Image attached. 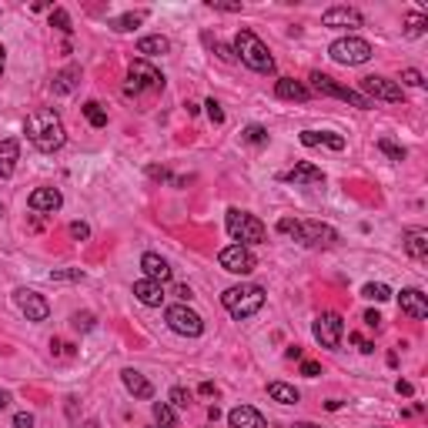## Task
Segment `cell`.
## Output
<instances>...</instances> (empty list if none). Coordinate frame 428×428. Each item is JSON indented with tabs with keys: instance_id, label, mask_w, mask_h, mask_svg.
<instances>
[{
	"instance_id": "1",
	"label": "cell",
	"mask_w": 428,
	"mask_h": 428,
	"mask_svg": "<svg viewBox=\"0 0 428 428\" xmlns=\"http://www.w3.org/2000/svg\"><path fill=\"white\" fill-rule=\"evenodd\" d=\"M24 131H27V138H30V144H34L37 151H44V154L61 151L64 141H67L61 117H57L54 111H34L30 117H27Z\"/></svg>"
},
{
	"instance_id": "2",
	"label": "cell",
	"mask_w": 428,
	"mask_h": 428,
	"mask_svg": "<svg viewBox=\"0 0 428 428\" xmlns=\"http://www.w3.org/2000/svg\"><path fill=\"white\" fill-rule=\"evenodd\" d=\"M221 304L227 308L231 318H251L265 308V288L261 285H234L221 295Z\"/></svg>"
},
{
	"instance_id": "3",
	"label": "cell",
	"mask_w": 428,
	"mask_h": 428,
	"mask_svg": "<svg viewBox=\"0 0 428 428\" xmlns=\"http://www.w3.org/2000/svg\"><path fill=\"white\" fill-rule=\"evenodd\" d=\"M234 54L241 57V64H248V67L258 71V74H275V57L268 54L261 37L251 34V30H238V37H234Z\"/></svg>"
},
{
	"instance_id": "4",
	"label": "cell",
	"mask_w": 428,
	"mask_h": 428,
	"mask_svg": "<svg viewBox=\"0 0 428 428\" xmlns=\"http://www.w3.org/2000/svg\"><path fill=\"white\" fill-rule=\"evenodd\" d=\"M227 234L234 238V244H261L268 238V227L254 218V214L241 211V208H231L227 211Z\"/></svg>"
},
{
	"instance_id": "5",
	"label": "cell",
	"mask_w": 428,
	"mask_h": 428,
	"mask_svg": "<svg viewBox=\"0 0 428 428\" xmlns=\"http://www.w3.org/2000/svg\"><path fill=\"white\" fill-rule=\"evenodd\" d=\"M311 88L318 90V94H325V97H338V101H345V104H352V107H358V111H368V107H375V104L368 101V97H362L358 90H352V88H341L338 81H331L328 74H321V71H311Z\"/></svg>"
},
{
	"instance_id": "6",
	"label": "cell",
	"mask_w": 428,
	"mask_h": 428,
	"mask_svg": "<svg viewBox=\"0 0 428 428\" xmlns=\"http://www.w3.org/2000/svg\"><path fill=\"white\" fill-rule=\"evenodd\" d=\"M331 61L335 64H345V67H358V64H368L371 61V44L362 37H338L331 47Z\"/></svg>"
},
{
	"instance_id": "7",
	"label": "cell",
	"mask_w": 428,
	"mask_h": 428,
	"mask_svg": "<svg viewBox=\"0 0 428 428\" xmlns=\"http://www.w3.org/2000/svg\"><path fill=\"white\" fill-rule=\"evenodd\" d=\"M164 88V77L157 67H151L148 61H134L131 64V74H127V88L124 94L127 97H138L144 90H161Z\"/></svg>"
},
{
	"instance_id": "8",
	"label": "cell",
	"mask_w": 428,
	"mask_h": 428,
	"mask_svg": "<svg viewBox=\"0 0 428 428\" xmlns=\"http://www.w3.org/2000/svg\"><path fill=\"white\" fill-rule=\"evenodd\" d=\"M164 318H167V328L177 331V335H184V338H198V335L204 331L201 315H198V311H191L188 304H171Z\"/></svg>"
},
{
	"instance_id": "9",
	"label": "cell",
	"mask_w": 428,
	"mask_h": 428,
	"mask_svg": "<svg viewBox=\"0 0 428 428\" xmlns=\"http://www.w3.org/2000/svg\"><path fill=\"white\" fill-rule=\"evenodd\" d=\"M362 97L368 101H388V104H398L402 101V88L388 81V77H378V74H368L362 77V90H358Z\"/></svg>"
},
{
	"instance_id": "10",
	"label": "cell",
	"mask_w": 428,
	"mask_h": 428,
	"mask_svg": "<svg viewBox=\"0 0 428 428\" xmlns=\"http://www.w3.org/2000/svg\"><path fill=\"white\" fill-rule=\"evenodd\" d=\"M315 341L321 348H338L341 345V335H345V321H341L338 311H325V315L315 318Z\"/></svg>"
},
{
	"instance_id": "11",
	"label": "cell",
	"mask_w": 428,
	"mask_h": 428,
	"mask_svg": "<svg viewBox=\"0 0 428 428\" xmlns=\"http://www.w3.org/2000/svg\"><path fill=\"white\" fill-rule=\"evenodd\" d=\"M13 304H17V311L27 321H47V315H51V304L44 302V295H37V291H30V288L13 291Z\"/></svg>"
},
{
	"instance_id": "12",
	"label": "cell",
	"mask_w": 428,
	"mask_h": 428,
	"mask_svg": "<svg viewBox=\"0 0 428 428\" xmlns=\"http://www.w3.org/2000/svg\"><path fill=\"white\" fill-rule=\"evenodd\" d=\"M218 261H221V268L231 271V275H251L254 265H258L251 248H244V244H227V248H221Z\"/></svg>"
},
{
	"instance_id": "13",
	"label": "cell",
	"mask_w": 428,
	"mask_h": 428,
	"mask_svg": "<svg viewBox=\"0 0 428 428\" xmlns=\"http://www.w3.org/2000/svg\"><path fill=\"white\" fill-rule=\"evenodd\" d=\"M302 244L308 248H331L335 241H338V231L331 225H321V221H304L302 225Z\"/></svg>"
},
{
	"instance_id": "14",
	"label": "cell",
	"mask_w": 428,
	"mask_h": 428,
	"mask_svg": "<svg viewBox=\"0 0 428 428\" xmlns=\"http://www.w3.org/2000/svg\"><path fill=\"white\" fill-rule=\"evenodd\" d=\"M398 308H402V315L415 318V321H425L428 318V302L418 288H405L402 298H398Z\"/></svg>"
},
{
	"instance_id": "15",
	"label": "cell",
	"mask_w": 428,
	"mask_h": 428,
	"mask_svg": "<svg viewBox=\"0 0 428 428\" xmlns=\"http://www.w3.org/2000/svg\"><path fill=\"white\" fill-rule=\"evenodd\" d=\"M227 425L231 428H268V422L261 412H254L251 405H238V408L227 412Z\"/></svg>"
},
{
	"instance_id": "16",
	"label": "cell",
	"mask_w": 428,
	"mask_h": 428,
	"mask_svg": "<svg viewBox=\"0 0 428 428\" xmlns=\"http://www.w3.org/2000/svg\"><path fill=\"white\" fill-rule=\"evenodd\" d=\"M141 268H144V278L148 281H157V285H164V281H171V265L164 261L161 254H154V251H148L144 258H141Z\"/></svg>"
},
{
	"instance_id": "17",
	"label": "cell",
	"mask_w": 428,
	"mask_h": 428,
	"mask_svg": "<svg viewBox=\"0 0 428 428\" xmlns=\"http://www.w3.org/2000/svg\"><path fill=\"white\" fill-rule=\"evenodd\" d=\"M134 298H138L141 304H148V308H161L164 304V285L141 278V281H134Z\"/></svg>"
},
{
	"instance_id": "18",
	"label": "cell",
	"mask_w": 428,
	"mask_h": 428,
	"mask_svg": "<svg viewBox=\"0 0 428 428\" xmlns=\"http://www.w3.org/2000/svg\"><path fill=\"white\" fill-rule=\"evenodd\" d=\"M321 24L325 27H362V13L355 11V7H331V11H325V17H321Z\"/></svg>"
},
{
	"instance_id": "19",
	"label": "cell",
	"mask_w": 428,
	"mask_h": 428,
	"mask_svg": "<svg viewBox=\"0 0 428 428\" xmlns=\"http://www.w3.org/2000/svg\"><path fill=\"white\" fill-rule=\"evenodd\" d=\"M121 381H124V388L131 391L134 398H144V402L154 398V385L141 375V371H134V368H124V371H121Z\"/></svg>"
},
{
	"instance_id": "20",
	"label": "cell",
	"mask_w": 428,
	"mask_h": 428,
	"mask_svg": "<svg viewBox=\"0 0 428 428\" xmlns=\"http://www.w3.org/2000/svg\"><path fill=\"white\" fill-rule=\"evenodd\" d=\"M285 181H291V184H325V171L321 167H315V164H295L288 174H285Z\"/></svg>"
},
{
	"instance_id": "21",
	"label": "cell",
	"mask_w": 428,
	"mask_h": 428,
	"mask_svg": "<svg viewBox=\"0 0 428 428\" xmlns=\"http://www.w3.org/2000/svg\"><path fill=\"white\" fill-rule=\"evenodd\" d=\"M275 94L281 97V101H298V104H304L308 97H311V90L304 88L302 81H295V77H281L275 84Z\"/></svg>"
},
{
	"instance_id": "22",
	"label": "cell",
	"mask_w": 428,
	"mask_h": 428,
	"mask_svg": "<svg viewBox=\"0 0 428 428\" xmlns=\"http://www.w3.org/2000/svg\"><path fill=\"white\" fill-rule=\"evenodd\" d=\"M27 204H30L34 211H51L54 214L64 204V198H61V191L57 188H37L30 198H27Z\"/></svg>"
},
{
	"instance_id": "23",
	"label": "cell",
	"mask_w": 428,
	"mask_h": 428,
	"mask_svg": "<svg viewBox=\"0 0 428 428\" xmlns=\"http://www.w3.org/2000/svg\"><path fill=\"white\" fill-rule=\"evenodd\" d=\"M405 251L412 254L415 261H425L428 258V231L425 227H408V231H405Z\"/></svg>"
},
{
	"instance_id": "24",
	"label": "cell",
	"mask_w": 428,
	"mask_h": 428,
	"mask_svg": "<svg viewBox=\"0 0 428 428\" xmlns=\"http://www.w3.org/2000/svg\"><path fill=\"white\" fill-rule=\"evenodd\" d=\"M302 144L304 148L328 144L331 151H345V138H341V134H331V131H302Z\"/></svg>"
},
{
	"instance_id": "25",
	"label": "cell",
	"mask_w": 428,
	"mask_h": 428,
	"mask_svg": "<svg viewBox=\"0 0 428 428\" xmlns=\"http://www.w3.org/2000/svg\"><path fill=\"white\" fill-rule=\"evenodd\" d=\"M20 161V144L17 141H0V177H11Z\"/></svg>"
},
{
	"instance_id": "26",
	"label": "cell",
	"mask_w": 428,
	"mask_h": 428,
	"mask_svg": "<svg viewBox=\"0 0 428 428\" xmlns=\"http://www.w3.org/2000/svg\"><path fill=\"white\" fill-rule=\"evenodd\" d=\"M167 51H171V40L161 37V34H154V37H141V40H138L141 61H148V57H157V54H167Z\"/></svg>"
},
{
	"instance_id": "27",
	"label": "cell",
	"mask_w": 428,
	"mask_h": 428,
	"mask_svg": "<svg viewBox=\"0 0 428 428\" xmlns=\"http://www.w3.org/2000/svg\"><path fill=\"white\" fill-rule=\"evenodd\" d=\"M77 84H81V67L71 64V67H64L61 74L54 77V94H71Z\"/></svg>"
},
{
	"instance_id": "28",
	"label": "cell",
	"mask_w": 428,
	"mask_h": 428,
	"mask_svg": "<svg viewBox=\"0 0 428 428\" xmlns=\"http://www.w3.org/2000/svg\"><path fill=\"white\" fill-rule=\"evenodd\" d=\"M268 395L281 405H298V398H302L298 388H291V385H285V381H271V385H268Z\"/></svg>"
},
{
	"instance_id": "29",
	"label": "cell",
	"mask_w": 428,
	"mask_h": 428,
	"mask_svg": "<svg viewBox=\"0 0 428 428\" xmlns=\"http://www.w3.org/2000/svg\"><path fill=\"white\" fill-rule=\"evenodd\" d=\"M154 422L161 428H177V415L167 402H154Z\"/></svg>"
},
{
	"instance_id": "30",
	"label": "cell",
	"mask_w": 428,
	"mask_h": 428,
	"mask_svg": "<svg viewBox=\"0 0 428 428\" xmlns=\"http://www.w3.org/2000/svg\"><path fill=\"white\" fill-rule=\"evenodd\" d=\"M81 111H84V117H88L90 127H107V111H104L97 101H88Z\"/></svg>"
},
{
	"instance_id": "31",
	"label": "cell",
	"mask_w": 428,
	"mask_h": 428,
	"mask_svg": "<svg viewBox=\"0 0 428 428\" xmlns=\"http://www.w3.org/2000/svg\"><path fill=\"white\" fill-rule=\"evenodd\" d=\"M141 20H144V13H141V11H131V13H121V17H114L111 27L117 30V34H127V30H134Z\"/></svg>"
},
{
	"instance_id": "32",
	"label": "cell",
	"mask_w": 428,
	"mask_h": 428,
	"mask_svg": "<svg viewBox=\"0 0 428 428\" xmlns=\"http://www.w3.org/2000/svg\"><path fill=\"white\" fill-rule=\"evenodd\" d=\"M425 30H428L425 13H408V17H405V34H408V37H422Z\"/></svg>"
},
{
	"instance_id": "33",
	"label": "cell",
	"mask_w": 428,
	"mask_h": 428,
	"mask_svg": "<svg viewBox=\"0 0 428 428\" xmlns=\"http://www.w3.org/2000/svg\"><path fill=\"white\" fill-rule=\"evenodd\" d=\"M378 151H381V154H388L391 161H405V157H408V151H405L402 144H395V141H388V138H381V141H378Z\"/></svg>"
},
{
	"instance_id": "34",
	"label": "cell",
	"mask_w": 428,
	"mask_h": 428,
	"mask_svg": "<svg viewBox=\"0 0 428 428\" xmlns=\"http://www.w3.org/2000/svg\"><path fill=\"white\" fill-rule=\"evenodd\" d=\"M241 138L248 141V144H254V148H261V144H268V131L261 124H248L244 127V134Z\"/></svg>"
},
{
	"instance_id": "35",
	"label": "cell",
	"mask_w": 428,
	"mask_h": 428,
	"mask_svg": "<svg viewBox=\"0 0 428 428\" xmlns=\"http://www.w3.org/2000/svg\"><path fill=\"white\" fill-rule=\"evenodd\" d=\"M362 295H365V298H371V302H388L391 298V291H388V285H381V281H371V285H365V288H362Z\"/></svg>"
},
{
	"instance_id": "36",
	"label": "cell",
	"mask_w": 428,
	"mask_h": 428,
	"mask_svg": "<svg viewBox=\"0 0 428 428\" xmlns=\"http://www.w3.org/2000/svg\"><path fill=\"white\" fill-rule=\"evenodd\" d=\"M51 27H57L61 34H71L74 27H71V17H67V11H61V7H54L51 11Z\"/></svg>"
},
{
	"instance_id": "37",
	"label": "cell",
	"mask_w": 428,
	"mask_h": 428,
	"mask_svg": "<svg viewBox=\"0 0 428 428\" xmlns=\"http://www.w3.org/2000/svg\"><path fill=\"white\" fill-rule=\"evenodd\" d=\"M278 231L298 241V238H302V221H295V218H281V221H278Z\"/></svg>"
},
{
	"instance_id": "38",
	"label": "cell",
	"mask_w": 428,
	"mask_h": 428,
	"mask_svg": "<svg viewBox=\"0 0 428 428\" xmlns=\"http://www.w3.org/2000/svg\"><path fill=\"white\" fill-rule=\"evenodd\" d=\"M167 398H171V408H191V391L188 388H171V395H167Z\"/></svg>"
},
{
	"instance_id": "39",
	"label": "cell",
	"mask_w": 428,
	"mask_h": 428,
	"mask_svg": "<svg viewBox=\"0 0 428 428\" xmlns=\"http://www.w3.org/2000/svg\"><path fill=\"white\" fill-rule=\"evenodd\" d=\"M71 321H74L77 331H90V328H94V315H90V311H77Z\"/></svg>"
},
{
	"instance_id": "40",
	"label": "cell",
	"mask_w": 428,
	"mask_h": 428,
	"mask_svg": "<svg viewBox=\"0 0 428 428\" xmlns=\"http://www.w3.org/2000/svg\"><path fill=\"white\" fill-rule=\"evenodd\" d=\"M402 81L408 84V88H425V77H422V71H415V67H408L402 74Z\"/></svg>"
},
{
	"instance_id": "41",
	"label": "cell",
	"mask_w": 428,
	"mask_h": 428,
	"mask_svg": "<svg viewBox=\"0 0 428 428\" xmlns=\"http://www.w3.org/2000/svg\"><path fill=\"white\" fill-rule=\"evenodd\" d=\"M204 107H208V117H211V124H225V111H221V104L214 101V97L204 104Z\"/></svg>"
},
{
	"instance_id": "42",
	"label": "cell",
	"mask_w": 428,
	"mask_h": 428,
	"mask_svg": "<svg viewBox=\"0 0 428 428\" xmlns=\"http://www.w3.org/2000/svg\"><path fill=\"white\" fill-rule=\"evenodd\" d=\"M81 278H84L81 268H74V271H51V281H81Z\"/></svg>"
},
{
	"instance_id": "43",
	"label": "cell",
	"mask_w": 428,
	"mask_h": 428,
	"mask_svg": "<svg viewBox=\"0 0 428 428\" xmlns=\"http://www.w3.org/2000/svg\"><path fill=\"white\" fill-rule=\"evenodd\" d=\"M208 7H211V11H225V13L241 11V4H227V0H208Z\"/></svg>"
},
{
	"instance_id": "44",
	"label": "cell",
	"mask_w": 428,
	"mask_h": 428,
	"mask_svg": "<svg viewBox=\"0 0 428 428\" xmlns=\"http://www.w3.org/2000/svg\"><path fill=\"white\" fill-rule=\"evenodd\" d=\"M71 238H77V241L90 238V227L84 225V221H74V225H71Z\"/></svg>"
},
{
	"instance_id": "45",
	"label": "cell",
	"mask_w": 428,
	"mask_h": 428,
	"mask_svg": "<svg viewBox=\"0 0 428 428\" xmlns=\"http://www.w3.org/2000/svg\"><path fill=\"white\" fill-rule=\"evenodd\" d=\"M13 428H34V415L30 412H17L13 415Z\"/></svg>"
},
{
	"instance_id": "46",
	"label": "cell",
	"mask_w": 428,
	"mask_h": 428,
	"mask_svg": "<svg viewBox=\"0 0 428 428\" xmlns=\"http://www.w3.org/2000/svg\"><path fill=\"white\" fill-rule=\"evenodd\" d=\"M395 391L405 395V398H412V395H415V385H412V381H405V378H398V381H395Z\"/></svg>"
},
{
	"instance_id": "47",
	"label": "cell",
	"mask_w": 428,
	"mask_h": 428,
	"mask_svg": "<svg viewBox=\"0 0 428 428\" xmlns=\"http://www.w3.org/2000/svg\"><path fill=\"white\" fill-rule=\"evenodd\" d=\"M348 338L358 345V352H362V355H371V352H375V345H371V341H365L362 335H348Z\"/></svg>"
},
{
	"instance_id": "48",
	"label": "cell",
	"mask_w": 428,
	"mask_h": 428,
	"mask_svg": "<svg viewBox=\"0 0 428 428\" xmlns=\"http://www.w3.org/2000/svg\"><path fill=\"white\" fill-rule=\"evenodd\" d=\"M302 375L304 378H318L321 375V365H318V362H302Z\"/></svg>"
},
{
	"instance_id": "49",
	"label": "cell",
	"mask_w": 428,
	"mask_h": 428,
	"mask_svg": "<svg viewBox=\"0 0 428 428\" xmlns=\"http://www.w3.org/2000/svg\"><path fill=\"white\" fill-rule=\"evenodd\" d=\"M174 295H177V298H181V304H184V302H191V298H194V291H191L188 285H177V288H174Z\"/></svg>"
},
{
	"instance_id": "50",
	"label": "cell",
	"mask_w": 428,
	"mask_h": 428,
	"mask_svg": "<svg viewBox=\"0 0 428 428\" xmlns=\"http://www.w3.org/2000/svg\"><path fill=\"white\" fill-rule=\"evenodd\" d=\"M365 325L368 328H381V315H378V311H365Z\"/></svg>"
},
{
	"instance_id": "51",
	"label": "cell",
	"mask_w": 428,
	"mask_h": 428,
	"mask_svg": "<svg viewBox=\"0 0 428 428\" xmlns=\"http://www.w3.org/2000/svg\"><path fill=\"white\" fill-rule=\"evenodd\" d=\"M218 54H221V61H234V51H231V47H227V44H218Z\"/></svg>"
},
{
	"instance_id": "52",
	"label": "cell",
	"mask_w": 428,
	"mask_h": 428,
	"mask_svg": "<svg viewBox=\"0 0 428 428\" xmlns=\"http://www.w3.org/2000/svg\"><path fill=\"white\" fill-rule=\"evenodd\" d=\"M148 174H151L154 181H167V171H164V167H151V171H148Z\"/></svg>"
},
{
	"instance_id": "53",
	"label": "cell",
	"mask_w": 428,
	"mask_h": 428,
	"mask_svg": "<svg viewBox=\"0 0 428 428\" xmlns=\"http://www.w3.org/2000/svg\"><path fill=\"white\" fill-rule=\"evenodd\" d=\"M198 391H201L204 398H211V395H214V391H218V388H214L211 381H204V385H201V388H198Z\"/></svg>"
},
{
	"instance_id": "54",
	"label": "cell",
	"mask_w": 428,
	"mask_h": 428,
	"mask_svg": "<svg viewBox=\"0 0 428 428\" xmlns=\"http://www.w3.org/2000/svg\"><path fill=\"white\" fill-rule=\"evenodd\" d=\"M7 405H11V395H7V391H0V412H4Z\"/></svg>"
},
{
	"instance_id": "55",
	"label": "cell",
	"mask_w": 428,
	"mask_h": 428,
	"mask_svg": "<svg viewBox=\"0 0 428 428\" xmlns=\"http://www.w3.org/2000/svg\"><path fill=\"white\" fill-rule=\"evenodd\" d=\"M208 418H211V422H218V418H221V412H218V405H211V408H208Z\"/></svg>"
},
{
	"instance_id": "56",
	"label": "cell",
	"mask_w": 428,
	"mask_h": 428,
	"mask_svg": "<svg viewBox=\"0 0 428 428\" xmlns=\"http://www.w3.org/2000/svg\"><path fill=\"white\" fill-rule=\"evenodd\" d=\"M291 428H321V425H315V422H295Z\"/></svg>"
},
{
	"instance_id": "57",
	"label": "cell",
	"mask_w": 428,
	"mask_h": 428,
	"mask_svg": "<svg viewBox=\"0 0 428 428\" xmlns=\"http://www.w3.org/2000/svg\"><path fill=\"white\" fill-rule=\"evenodd\" d=\"M4 54H7V51L0 47V74H4V64H7V57H4Z\"/></svg>"
}]
</instances>
